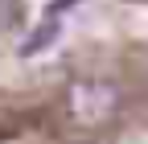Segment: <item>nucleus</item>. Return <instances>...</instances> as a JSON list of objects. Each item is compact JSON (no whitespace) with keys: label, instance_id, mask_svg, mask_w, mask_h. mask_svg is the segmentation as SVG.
<instances>
[{"label":"nucleus","instance_id":"nucleus-3","mask_svg":"<svg viewBox=\"0 0 148 144\" xmlns=\"http://www.w3.org/2000/svg\"><path fill=\"white\" fill-rule=\"evenodd\" d=\"M82 0H49V12H66V8H78Z\"/></svg>","mask_w":148,"mask_h":144},{"label":"nucleus","instance_id":"nucleus-2","mask_svg":"<svg viewBox=\"0 0 148 144\" xmlns=\"http://www.w3.org/2000/svg\"><path fill=\"white\" fill-rule=\"evenodd\" d=\"M53 41H58V21H45V25H37L29 37L21 41V58H37V53H45Z\"/></svg>","mask_w":148,"mask_h":144},{"label":"nucleus","instance_id":"nucleus-1","mask_svg":"<svg viewBox=\"0 0 148 144\" xmlns=\"http://www.w3.org/2000/svg\"><path fill=\"white\" fill-rule=\"evenodd\" d=\"M119 107H123V91L111 78H78L66 91V111L82 128H99V123L115 119Z\"/></svg>","mask_w":148,"mask_h":144}]
</instances>
